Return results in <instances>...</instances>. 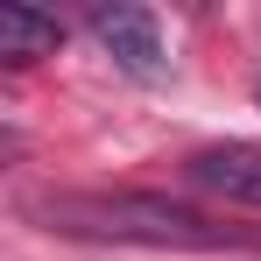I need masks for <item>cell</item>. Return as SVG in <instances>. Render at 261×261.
Instances as JSON below:
<instances>
[{"label": "cell", "mask_w": 261, "mask_h": 261, "mask_svg": "<svg viewBox=\"0 0 261 261\" xmlns=\"http://www.w3.org/2000/svg\"><path fill=\"white\" fill-rule=\"evenodd\" d=\"M29 212L43 219L49 233H71V240H120V247H247V233L212 226L205 212L176 205L170 191H57L36 198Z\"/></svg>", "instance_id": "1"}, {"label": "cell", "mask_w": 261, "mask_h": 261, "mask_svg": "<svg viewBox=\"0 0 261 261\" xmlns=\"http://www.w3.org/2000/svg\"><path fill=\"white\" fill-rule=\"evenodd\" d=\"M184 184L219 205H254L261 212V141H205L184 155Z\"/></svg>", "instance_id": "2"}, {"label": "cell", "mask_w": 261, "mask_h": 261, "mask_svg": "<svg viewBox=\"0 0 261 261\" xmlns=\"http://www.w3.org/2000/svg\"><path fill=\"white\" fill-rule=\"evenodd\" d=\"M92 36L99 49L127 71V78H163V36H155V14H141V7H92Z\"/></svg>", "instance_id": "3"}, {"label": "cell", "mask_w": 261, "mask_h": 261, "mask_svg": "<svg viewBox=\"0 0 261 261\" xmlns=\"http://www.w3.org/2000/svg\"><path fill=\"white\" fill-rule=\"evenodd\" d=\"M64 43V21L57 14H36V7H0V57L7 64H36L43 49Z\"/></svg>", "instance_id": "4"}, {"label": "cell", "mask_w": 261, "mask_h": 261, "mask_svg": "<svg viewBox=\"0 0 261 261\" xmlns=\"http://www.w3.org/2000/svg\"><path fill=\"white\" fill-rule=\"evenodd\" d=\"M254 99H261V85H254Z\"/></svg>", "instance_id": "5"}]
</instances>
